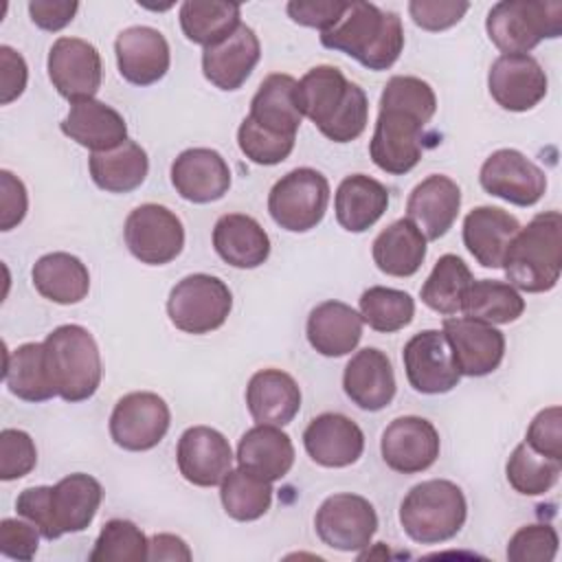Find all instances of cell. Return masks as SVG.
Instances as JSON below:
<instances>
[{
    "mask_svg": "<svg viewBox=\"0 0 562 562\" xmlns=\"http://www.w3.org/2000/svg\"><path fill=\"white\" fill-rule=\"evenodd\" d=\"M426 237L408 220H395L373 239V261L389 277H413L426 259Z\"/></svg>",
    "mask_w": 562,
    "mask_h": 562,
    "instance_id": "d590c367",
    "label": "cell"
},
{
    "mask_svg": "<svg viewBox=\"0 0 562 562\" xmlns=\"http://www.w3.org/2000/svg\"><path fill=\"white\" fill-rule=\"evenodd\" d=\"M31 279L35 290L57 305H75L83 301L90 290V272L86 263L61 250L42 255L33 263Z\"/></svg>",
    "mask_w": 562,
    "mask_h": 562,
    "instance_id": "e575fe53",
    "label": "cell"
},
{
    "mask_svg": "<svg viewBox=\"0 0 562 562\" xmlns=\"http://www.w3.org/2000/svg\"><path fill=\"white\" fill-rule=\"evenodd\" d=\"M310 459L323 468H347L362 457L364 432L342 413H321L303 430Z\"/></svg>",
    "mask_w": 562,
    "mask_h": 562,
    "instance_id": "7402d4cb",
    "label": "cell"
},
{
    "mask_svg": "<svg viewBox=\"0 0 562 562\" xmlns=\"http://www.w3.org/2000/svg\"><path fill=\"white\" fill-rule=\"evenodd\" d=\"M321 44L353 57L369 70H389L404 50L402 18L378 4L353 0L342 18L321 33Z\"/></svg>",
    "mask_w": 562,
    "mask_h": 562,
    "instance_id": "7a4b0ae2",
    "label": "cell"
},
{
    "mask_svg": "<svg viewBox=\"0 0 562 562\" xmlns=\"http://www.w3.org/2000/svg\"><path fill=\"white\" fill-rule=\"evenodd\" d=\"M362 321L382 334H393L411 325L415 316V301L408 292L384 288V285H371L360 294L358 301Z\"/></svg>",
    "mask_w": 562,
    "mask_h": 562,
    "instance_id": "ee69618b",
    "label": "cell"
},
{
    "mask_svg": "<svg viewBox=\"0 0 562 562\" xmlns=\"http://www.w3.org/2000/svg\"><path fill=\"white\" fill-rule=\"evenodd\" d=\"M465 518V496L457 483L446 479L413 485L400 505V525L419 544H439L454 538Z\"/></svg>",
    "mask_w": 562,
    "mask_h": 562,
    "instance_id": "277c9868",
    "label": "cell"
},
{
    "mask_svg": "<svg viewBox=\"0 0 562 562\" xmlns=\"http://www.w3.org/2000/svg\"><path fill=\"white\" fill-rule=\"evenodd\" d=\"M59 130L92 154L110 151L127 140L125 119L99 99L72 103L66 119L59 123Z\"/></svg>",
    "mask_w": 562,
    "mask_h": 562,
    "instance_id": "4316f807",
    "label": "cell"
},
{
    "mask_svg": "<svg viewBox=\"0 0 562 562\" xmlns=\"http://www.w3.org/2000/svg\"><path fill=\"white\" fill-rule=\"evenodd\" d=\"M46 362L57 395L66 402L90 400L101 384V356L94 336L75 323L55 327L46 340Z\"/></svg>",
    "mask_w": 562,
    "mask_h": 562,
    "instance_id": "5b68a950",
    "label": "cell"
},
{
    "mask_svg": "<svg viewBox=\"0 0 562 562\" xmlns=\"http://www.w3.org/2000/svg\"><path fill=\"white\" fill-rule=\"evenodd\" d=\"M314 529L323 544L351 553L371 544L378 531V514L364 496L340 492L321 503L314 516Z\"/></svg>",
    "mask_w": 562,
    "mask_h": 562,
    "instance_id": "30bf717a",
    "label": "cell"
},
{
    "mask_svg": "<svg viewBox=\"0 0 562 562\" xmlns=\"http://www.w3.org/2000/svg\"><path fill=\"white\" fill-rule=\"evenodd\" d=\"M294 90H296V79L292 75H283V72L268 75L259 83L250 101L248 119L255 121L266 132L296 138L303 114L296 105Z\"/></svg>",
    "mask_w": 562,
    "mask_h": 562,
    "instance_id": "d6a6232c",
    "label": "cell"
},
{
    "mask_svg": "<svg viewBox=\"0 0 562 562\" xmlns=\"http://www.w3.org/2000/svg\"><path fill=\"white\" fill-rule=\"evenodd\" d=\"M213 248L228 266L250 270L270 257V237L255 217L226 213L213 226Z\"/></svg>",
    "mask_w": 562,
    "mask_h": 562,
    "instance_id": "1f68e13d",
    "label": "cell"
},
{
    "mask_svg": "<svg viewBox=\"0 0 562 562\" xmlns=\"http://www.w3.org/2000/svg\"><path fill=\"white\" fill-rule=\"evenodd\" d=\"M272 483L250 474L241 468H231L220 483V501L224 512L239 520L250 522L261 518L272 505Z\"/></svg>",
    "mask_w": 562,
    "mask_h": 562,
    "instance_id": "b9f144b4",
    "label": "cell"
},
{
    "mask_svg": "<svg viewBox=\"0 0 562 562\" xmlns=\"http://www.w3.org/2000/svg\"><path fill=\"white\" fill-rule=\"evenodd\" d=\"M490 42L503 55H527L542 40L562 35V2L558 0H503L487 18Z\"/></svg>",
    "mask_w": 562,
    "mask_h": 562,
    "instance_id": "8992f818",
    "label": "cell"
},
{
    "mask_svg": "<svg viewBox=\"0 0 562 562\" xmlns=\"http://www.w3.org/2000/svg\"><path fill=\"white\" fill-rule=\"evenodd\" d=\"M419 116L380 105V114L369 143V156L378 169L391 176L408 173L424 154V127Z\"/></svg>",
    "mask_w": 562,
    "mask_h": 562,
    "instance_id": "7c38bea8",
    "label": "cell"
},
{
    "mask_svg": "<svg viewBox=\"0 0 562 562\" xmlns=\"http://www.w3.org/2000/svg\"><path fill=\"white\" fill-rule=\"evenodd\" d=\"M79 4L72 0H31L29 13L35 26L42 31H61L66 24L72 22Z\"/></svg>",
    "mask_w": 562,
    "mask_h": 562,
    "instance_id": "680465c9",
    "label": "cell"
},
{
    "mask_svg": "<svg viewBox=\"0 0 562 562\" xmlns=\"http://www.w3.org/2000/svg\"><path fill=\"white\" fill-rule=\"evenodd\" d=\"M402 362L408 384L424 395L448 393L461 380L450 345L439 329H424L411 336L404 345Z\"/></svg>",
    "mask_w": 562,
    "mask_h": 562,
    "instance_id": "9a60e30c",
    "label": "cell"
},
{
    "mask_svg": "<svg viewBox=\"0 0 562 562\" xmlns=\"http://www.w3.org/2000/svg\"><path fill=\"white\" fill-rule=\"evenodd\" d=\"M2 378L7 389L24 402H46L57 395L44 342H24L13 351H7Z\"/></svg>",
    "mask_w": 562,
    "mask_h": 562,
    "instance_id": "8d00e7d4",
    "label": "cell"
},
{
    "mask_svg": "<svg viewBox=\"0 0 562 562\" xmlns=\"http://www.w3.org/2000/svg\"><path fill=\"white\" fill-rule=\"evenodd\" d=\"M0 231L15 228L29 209V195L24 182L9 169L0 171Z\"/></svg>",
    "mask_w": 562,
    "mask_h": 562,
    "instance_id": "11a10c76",
    "label": "cell"
},
{
    "mask_svg": "<svg viewBox=\"0 0 562 562\" xmlns=\"http://www.w3.org/2000/svg\"><path fill=\"white\" fill-rule=\"evenodd\" d=\"M169 424V406L158 393L132 391L112 408L110 437L123 450L145 452L162 441Z\"/></svg>",
    "mask_w": 562,
    "mask_h": 562,
    "instance_id": "8fae6325",
    "label": "cell"
},
{
    "mask_svg": "<svg viewBox=\"0 0 562 562\" xmlns=\"http://www.w3.org/2000/svg\"><path fill=\"white\" fill-rule=\"evenodd\" d=\"M459 209L461 189L452 178L443 173H432L424 178L419 184H415L406 200L408 220L430 241L443 237L452 228Z\"/></svg>",
    "mask_w": 562,
    "mask_h": 562,
    "instance_id": "cb8c5ba5",
    "label": "cell"
},
{
    "mask_svg": "<svg viewBox=\"0 0 562 562\" xmlns=\"http://www.w3.org/2000/svg\"><path fill=\"white\" fill-rule=\"evenodd\" d=\"M441 450L437 428L417 415L393 419L380 439L384 463L400 474H417L428 470Z\"/></svg>",
    "mask_w": 562,
    "mask_h": 562,
    "instance_id": "e0dca14e",
    "label": "cell"
},
{
    "mask_svg": "<svg viewBox=\"0 0 562 562\" xmlns=\"http://www.w3.org/2000/svg\"><path fill=\"white\" fill-rule=\"evenodd\" d=\"M509 285L531 294L549 292L560 281L562 270V215L544 211L512 239L503 266Z\"/></svg>",
    "mask_w": 562,
    "mask_h": 562,
    "instance_id": "3957f363",
    "label": "cell"
},
{
    "mask_svg": "<svg viewBox=\"0 0 562 562\" xmlns=\"http://www.w3.org/2000/svg\"><path fill=\"white\" fill-rule=\"evenodd\" d=\"M479 182L490 195L516 206H533L547 191L544 171L512 147L496 149L485 158Z\"/></svg>",
    "mask_w": 562,
    "mask_h": 562,
    "instance_id": "5bb4252c",
    "label": "cell"
},
{
    "mask_svg": "<svg viewBox=\"0 0 562 562\" xmlns=\"http://www.w3.org/2000/svg\"><path fill=\"white\" fill-rule=\"evenodd\" d=\"M327 202V178L312 167H299L272 184L268 193V213L281 228L290 233H307L325 217Z\"/></svg>",
    "mask_w": 562,
    "mask_h": 562,
    "instance_id": "ba28073f",
    "label": "cell"
},
{
    "mask_svg": "<svg viewBox=\"0 0 562 562\" xmlns=\"http://www.w3.org/2000/svg\"><path fill=\"white\" fill-rule=\"evenodd\" d=\"M461 312L468 318H476L490 325L514 323L525 312V299L507 281L479 279L472 281L463 294Z\"/></svg>",
    "mask_w": 562,
    "mask_h": 562,
    "instance_id": "ab89813d",
    "label": "cell"
},
{
    "mask_svg": "<svg viewBox=\"0 0 562 562\" xmlns=\"http://www.w3.org/2000/svg\"><path fill=\"white\" fill-rule=\"evenodd\" d=\"M562 472V461L536 452L527 441L518 443L505 463L509 485L522 496H540L549 492Z\"/></svg>",
    "mask_w": 562,
    "mask_h": 562,
    "instance_id": "7bdbcfd3",
    "label": "cell"
},
{
    "mask_svg": "<svg viewBox=\"0 0 562 562\" xmlns=\"http://www.w3.org/2000/svg\"><path fill=\"white\" fill-rule=\"evenodd\" d=\"M176 463L191 485L213 487L220 485L233 468V450L220 430L211 426H191L178 439Z\"/></svg>",
    "mask_w": 562,
    "mask_h": 562,
    "instance_id": "d6986e66",
    "label": "cell"
},
{
    "mask_svg": "<svg viewBox=\"0 0 562 562\" xmlns=\"http://www.w3.org/2000/svg\"><path fill=\"white\" fill-rule=\"evenodd\" d=\"M441 331L461 375L483 378L494 373L503 362L505 336L494 325L468 316H452L443 321Z\"/></svg>",
    "mask_w": 562,
    "mask_h": 562,
    "instance_id": "2e32d148",
    "label": "cell"
},
{
    "mask_svg": "<svg viewBox=\"0 0 562 562\" xmlns=\"http://www.w3.org/2000/svg\"><path fill=\"white\" fill-rule=\"evenodd\" d=\"M261 57V44L257 33L239 24L235 33L215 46L202 50V72L220 90H237L246 83Z\"/></svg>",
    "mask_w": 562,
    "mask_h": 562,
    "instance_id": "484cf974",
    "label": "cell"
},
{
    "mask_svg": "<svg viewBox=\"0 0 562 562\" xmlns=\"http://www.w3.org/2000/svg\"><path fill=\"white\" fill-rule=\"evenodd\" d=\"M88 169L99 189L108 193H130L145 182L149 158L138 143L127 138L123 145L110 151L90 154Z\"/></svg>",
    "mask_w": 562,
    "mask_h": 562,
    "instance_id": "74e56055",
    "label": "cell"
},
{
    "mask_svg": "<svg viewBox=\"0 0 562 562\" xmlns=\"http://www.w3.org/2000/svg\"><path fill=\"white\" fill-rule=\"evenodd\" d=\"M26 79H29V68L24 57L2 44L0 46V103L9 105L11 101H15L24 88H26Z\"/></svg>",
    "mask_w": 562,
    "mask_h": 562,
    "instance_id": "9f6ffc18",
    "label": "cell"
},
{
    "mask_svg": "<svg viewBox=\"0 0 562 562\" xmlns=\"http://www.w3.org/2000/svg\"><path fill=\"white\" fill-rule=\"evenodd\" d=\"M37 465V448L29 432L4 428L0 432V479L15 481Z\"/></svg>",
    "mask_w": 562,
    "mask_h": 562,
    "instance_id": "681fc988",
    "label": "cell"
},
{
    "mask_svg": "<svg viewBox=\"0 0 562 562\" xmlns=\"http://www.w3.org/2000/svg\"><path fill=\"white\" fill-rule=\"evenodd\" d=\"M171 184L178 195L193 204H209L231 189V167L211 147H191L171 162Z\"/></svg>",
    "mask_w": 562,
    "mask_h": 562,
    "instance_id": "ffe728a7",
    "label": "cell"
},
{
    "mask_svg": "<svg viewBox=\"0 0 562 562\" xmlns=\"http://www.w3.org/2000/svg\"><path fill=\"white\" fill-rule=\"evenodd\" d=\"M472 281H474V277H472L468 263L461 257L448 252V255H441L437 259V263L432 266L428 279L424 281V285L419 290V299L432 312L452 316V314L461 312L463 294Z\"/></svg>",
    "mask_w": 562,
    "mask_h": 562,
    "instance_id": "60d3db41",
    "label": "cell"
},
{
    "mask_svg": "<svg viewBox=\"0 0 562 562\" xmlns=\"http://www.w3.org/2000/svg\"><path fill=\"white\" fill-rule=\"evenodd\" d=\"M362 316L342 301L318 303L305 325L307 342L325 358H340L351 353L362 338Z\"/></svg>",
    "mask_w": 562,
    "mask_h": 562,
    "instance_id": "83f0119b",
    "label": "cell"
},
{
    "mask_svg": "<svg viewBox=\"0 0 562 562\" xmlns=\"http://www.w3.org/2000/svg\"><path fill=\"white\" fill-rule=\"evenodd\" d=\"M46 68L53 88L72 103L94 99L101 88V55L88 40L57 37L48 50Z\"/></svg>",
    "mask_w": 562,
    "mask_h": 562,
    "instance_id": "4fadbf2b",
    "label": "cell"
},
{
    "mask_svg": "<svg viewBox=\"0 0 562 562\" xmlns=\"http://www.w3.org/2000/svg\"><path fill=\"white\" fill-rule=\"evenodd\" d=\"M558 531L551 525H525L507 542L509 562H551L558 553Z\"/></svg>",
    "mask_w": 562,
    "mask_h": 562,
    "instance_id": "c3c4849f",
    "label": "cell"
},
{
    "mask_svg": "<svg viewBox=\"0 0 562 562\" xmlns=\"http://www.w3.org/2000/svg\"><path fill=\"white\" fill-rule=\"evenodd\" d=\"M125 246L147 266H165L184 248V226L180 217L162 204H140L125 217Z\"/></svg>",
    "mask_w": 562,
    "mask_h": 562,
    "instance_id": "9c48e42d",
    "label": "cell"
},
{
    "mask_svg": "<svg viewBox=\"0 0 562 562\" xmlns=\"http://www.w3.org/2000/svg\"><path fill=\"white\" fill-rule=\"evenodd\" d=\"M246 406L257 424L285 426L301 411V389L290 373L261 369L246 386Z\"/></svg>",
    "mask_w": 562,
    "mask_h": 562,
    "instance_id": "4dcf8cb0",
    "label": "cell"
},
{
    "mask_svg": "<svg viewBox=\"0 0 562 562\" xmlns=\"http://www.w3.org/2000/svg\"><path fill=\"white\" fill-rule=\"evenodd\" d=\"M380 105L411 112L430 123L437 112V97L428 81L413 75H395L386 81L380 94Z\"/></svg>",
    "mask_w": 562,
    "mask_h": 562,
    "instance_id": "bcb514c9",
    "label": "cell"
},
{
    "mask_svg": "<svg viewBox=\"0 0 562 562\" xmlns=\"http://www.w3.org/2000/svg\"><path fill=\"white\" fill-rule=\"evenodd\" d=\"M149 540L138 525L125 518H112L97 536L90 562H143L147 560Z\"/></svg>",
    "mask_w": 562,
    "mask_h": 562,
    "instance_id": "f6af8a7d",
    "label": "cell"
},
{
    "mask_svg": "<svg viewBox=\"0 0 562 562\" xmlns=\"http://www.w3.org/2000/svg\"><path fill=\"white\" fill-rule=\"evenodd\" d=\"M40 529L29 520L2 518L0 520V553L11 560L29 562L37 553Z\"/></svg>",
    "mask_w": 562,
    "mask_h": 562,
    "instance_id": "f5cc1de1",
    "label": "cell"
},
{
    "mask_svg": "<svg viewBox=\"0 0 562 562\" xmlns=\"http://www.w3.org/2000/svg\"><path fill=\"white\" fill-rule=\"evenodd\" d=\"M345 395L362 411H382L395 397V373L389 356L378 347H364L351 356L342 371Z\"/></svg>",
    "mask_w": 562,
    "mask_h": 562,
    "instance_id": "603a6c76",
    "label": "cell"
},
{
    "mask_svg": "<svg viewBox=\"0 0 562 562\" xmlns=\"http://www.w3.org/2000/svg\"><path fill=\"white\" fill-rule=\"evenodd\" d=\"M549 88L547 72L531 55H501L487 72V90L492 99L509 112H527L536 108Z\"/></svg>",
    "mask_w": 562,
    "mask_h": 562,
    "instance_id": "ac0fdd59",
    "label": "cell"
},
{
    "mask_svg": "<svg viewBox=\"0 0 562 562\" xmlns=\"http://www.w3.org/2000/svg\"><path fill=\"white\" fill-rule=\"evenodd\" d=\"M235 459L237 468L272 483L292 470L294 446L281 426L257 424L241 435Z\"/></svg>",
    "mask_w": 562,
    "mask_h": 562,
    "instance_id": "f546056e",
    "label": "cell"
},
{
    "mask_svg": "<svg viewBox=\"0 0 562 562\" xmlns=\"http://www.w3.org/2000/svg\"><path fill=\"white\" fill-rule=\"evenodd\" d=\"M349 2L342 0H292L285 11L292 22L310 29H318L321 33L331 29L345 13Z\"/></svg>",
    "mask_w": 562,
    "mask_h": 562,
    "instance_id": "db71d44e",
    "label": "cell"
},
{
    "mask_svg": "<svg viewBox=\"0 0 562 562\" xmlns=\"http://www.w3.org/2000/svg\"><path fill=\"white\" fill-rule=\"evenodd\" d=\"M233 310L228 285L213 274L195 272L180 279L167 299L169 321L184 334H209L220 329Z\"/></svg>",
    "mask_w": 562,
    "mask_h": 562,
    "instance_id": "52a82bcc",
    "label": "cell"
},
{
    "mask_svg": "<svg viewBox=\"0 0 562 562\" xmlns=\"http://www.w3.org/2000/svg\"><path fill=\"white\" fill-rule=\"evenodd\" d=\"M294 97L301 114L334 143H351L367 127L369 99L336 66L323 64L310 68L296 81Z\"/></svg>",
    "mask_w": 562,
    "mask_h": 562,
    "instance_id": "6da1fadb",
    "label": "cell"
},
{
    "mask_svg": "<svg viewBox=\"0 0 562 562\" xmlns=\"http://www.w3.org/2000/svg\"><path fill=\"white\" fill-rule=\"evenodd\" d=\"M116 66L125 81L151 86L160 81L171 64V50L165 35L151 26H127L114 40Z\"/></svg>",
    "mask_w": 562,
    "mask_h": 562,
    "instance_id": "44dd1931",
    "label": "cell"
},
{
    "mask_svg": "<svg viewBox=\"0 0 562 562\" xmlns=\"http://www.w3.org/2000/svg\"><path fill=\"white\" fill-rule=\"evenodd\" d=\"M191 549L189 544L173 533H156L149 538V551H147V560L151 562H160V560H184L189 562Z\"/></svg>",
    "mask_w": 562,
    "mask_h": 562,
    "instance_id": "91938a15",
    "label": "cell"
},
{
    "mask_svg": "<svg viewBox=\"0 0 562 562\" xmlns=\"http://www.w3.org/2000/svg\"><path fill=\"white\" fill-rule=\"evenodd\" d=\"M103 501L101 483L83 472L68 474L50 485L48 512L55 540L64 533H79L90 527Z\"/></svg>",
    "mask_w": 562,
    "mask_h": 562,
    "instance_id": "d4e9b609",
    "label": "cell"
},
{
    "mask_svg": "<svg viewBox=\"0 0 562 562\" xmlns=\"http://www.w3.org/2000/svg\"><path fill=\"white\" fill-rule=\"evenodd\" d=\"M241 24V7L235 2L187 0L180 4V29L184 37L200 46H215Z\"/></svg>",
    "mask_w": 562,
    "mask_h": 562,
    "instance_id": "f35d334b",
    "label": "cell"
},
{
    "mask_svg": "<svg viewBox=\"0 0 562 562\" xmlns=\"http://www.w3.org/2000/svg\"><path fill=\"white\" fill-rule=\"evenodd\" d=\"M48 492H50V485H35V487L22 490L15 501V512L18 516L31 520L46 540H55L50 512H48Z\"/></svg>",
    "mask_w": 562,
    "mask_h": 562,
    "instance_id": "6f0895ef",
    "label": "cell"
},
{
    "mask_svg": "<svg viewBox=\"0 0 562 562\" xmlns=\"http://www.w3.org/2000/svg\"><path fill=\"white\" fill-rule=\"evenodd\" d=\"M525 441L540 454L562 461V408H542L529 424Z\"/></svg>",
    "mask_w": 562,
    "mask_h": 562,
    "instance_id": "816d5d0a",
    "label": "cell"
},
{
    "mask_svg": "<svg viewBox=\"0 0 562 562\" xmlns=\"http://www.w3.org/2000/svg\"><path fill=\"white\" fill-rule=\"evenodd\" d=\"M386 206V187L367 173H351L342 178L334 195L336 222L349 233L369 231L384 215Z\"/></svg>",
    "mask_w": 562,
    "mask_h": 562,
    "instance_id": "836d02e7",
    "label": "cell"
},
{
    "mask_svg": "<svg viewBox=\"0 0 562 562\" xmlns=\"http://www.w3.org/2000/svg\"><path fill=\"white\" fill-rule=\"evenodd\" d=\"M470 2L463 0H413L408 2V13L413 22L430 33L446 31L461 22L468 13Z\"/></svg>",
    "mask_w": 562,
    "mask_h": 562,
    "instance_id": "f907efd6",
    "label": "cell"
},
{
    "mask_svg": "<svg viewBox=\"0 0 562 562\" xmlns=\"http://www.w3.org/2000/svg\"><path fill=\"white\" fill-rule=\"evenodd\" d=\"M520 222L498 206H476L463 217V244L483 268H501Z\"/></svg>",
    "mask_w": 562,
    "mask_h": 562,
    "instance_id": "f1b7e54d",
    "label": "cell"
},
{
    "mask_svg": "<svg viewBox=\"0 0 562 562\" xmlns=\"http://www.w3.org/2000/svg\"><path fill=\"white\" fill-rule=\"evenodd\" d=\"M294 140L296 138H288V136L266 132L263 127H259L248 116L239 123V130H237V145H239L241 154L250 162L263 165V167H272V165L283 162L292 154Z\"/></svg>",
    "mask_w": 562,
    "mask_h": 562,
    "instance_id": "7dc6e473",
    "label": "cell"
}]
</instances>
